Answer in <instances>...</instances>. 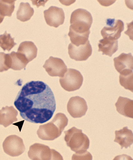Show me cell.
I'll return each mask as SVG.
<instances>
[{
	"label": "cell",
	"mask_w": 133,
	"mask_h": 160,
	"mask_svg": "<svg viewBox=\"0 0 133 160\" xmlns=\"http://www.w3.org/2000/svg\"><path fill=\"white\" fill-rule=\"evenodd\" d=\"M14 104L22 118L35 124H43L49 121L56 108L51 88L44 82L39 81L25 84L18 92Z\"/></svg>",
	"instance_id": "1"
},
{
	"label": "cell",
	"mask_w": 133,
	"mask_h": 160,
	"mask_svg": "<svg viewBox=\"0 0 133 160\" xmlns=\"http://www.w3.org/2000/svg\"><path fill=\"white\" fill-rule=\"evenodd\" d=\"M68 119L64 114L58 113L48 123L40 126L37 134L41 139L52 141L60 137L68 124Z\"/></svg>",
	"instance_id": "2"
},
{
	"label": "cell",
	"mask_w": 133,
	"mask_h": 160,
	"mask_svg": "<svg viewBox=\"0 0 133 160\" xmlns=\"http://www.w3.org/2000/svg\"><path fill=\"white\" fill-rule=\"evenodd\" d=\"M92 21V17L89 12L85 9H77L71 15L69 30L80 34L90 33V29Z\"/></svg>",
	"instance_id": "3"
},
{
	"label": "cell",
	"mask_w": 133,
	"mask_h": 160,
	"mask_svg": "<svg viewBox=\"0 0 133 160\" xmlns=\"http://www.w3.org/2000/svg\"><path fill=\"white\" fill-rule=\"evenodd\" d=\"M64 140L67 145L76 153L85 151L89 148L90 141L81 130L73 127L64 132Z\"/></svg>",
	"instance_id": "4"
},
{
	"label": "cell",
	"mask_w": 133,
	"mask_h": 160,
	"mask_svg": "<svg viewBox=\"0 0 133 160\" xmlns=\"http://www.w3.org/2000/svg\"><path fill=\"white\" fill-rule=\"evenodd\" d=\"M29 158L33 160H63L60 154L44 144L36 143L30 147Z\"/></svg>",
	"instance_id": "5"
},
{
	"label": "cell",
	"mask_w": 133,
	"mask_h": 160,
	"mask_svg": "<svg viewBox=\"0 0 133 160\" xmlns=\"http://www.w3.org/2000/svg\"><path fill=\"white\" fill-rule=\"evenodd\" d=\"M83 80V76L79 71L68 69L64 76L60 78V82L64 90L72 92L78 90L81 88Z\"/></svg>",
	"instance_id": "6"
},
{
	"label": "cell",
	"mask_w": 133,
	"mask_h": 160,
	"mask_svg": "<svg viewBox=\"0 0 133 160\" xmlns=\"http://www.w3.org/2000/svg\"><path fill=\"white\" fill-rule=\"evenodd\" d=\"M4 152L12 157L19 156L25 150L23 140L16 135L9 136L5 138L2 144Z\"/></svg>",
	"instance_id": "7"
},
{
	"label": "cell",
	"mask_w": 133,
	"mask_h": 160,
	"mask_svg": "<svg viewBox=\"0 0 133 160\" xmlns=\"http://www.w3.org/2000/svg\"><path fill=\"white\" fill-rule=\"evenodd\" d=\"M124 29V24L120 20L109 18L107 20L106 26L101 30V34L103 38L117 40Z\"/></svg>",
	"instance_id": "8"
},
{
	"label": "cell",
	"mask_w": 133,
	"mask_h": 160,
	"mask_svg": "<svg viewBox=\"0 0 133 160\" xmlns=\"http://www.w3.org/2000/svg\"><path fill=\"white\" fill-rule=\"evenodd\" d=\"M43 67L48 75L52 77L64 76L67 70V67L63 61L60 58L51 57L46 61Z\"/></svg>",
	"instance_id": "9"
},
{
	"label": "cell",
	"mask_w": 133,
	"mask_h": 160,
	"mask_svg": "<svg viewBox=\"0 0 133 160\" xmlns=\"http://www.w3.org/2000/svg\"><path fill=\"white\" fill-rule=\"evenodd\" d=\"M67 110L72 118H80L85 115L88 106L84 98L76 96L70 98L67 104Z\"/></svg>",
	"instance_id": "10"
},
{
	"label": "cell",
	"mask_w": 133,
	"mask_h": 160,
	"mask_svg": "<svg viewBox=\"0 0 133 160\" xmlns=\"http://www.w3.org/2000/svg\"><path fill=\"white\" fill-rule=\"evenodd\" d=\"M92 53L91 46L89 41L85 44L76 46L70 43L68 47V53L71 58L76 61L87 60Z\"/></svg>",
	"instance_id": "11"
},
{
	"label": "cell",
	"mask_w": 133,
	"mask_h": 160,
	"mask_svg": "<svg viewBox=\"0 0 133 160\" xmlns=\"http://www.w3.org/2000/svg\"><path fill=\"white\" fill-rule=\"evenodd\" d=\"M44 18L48 25L57 28L64 22L65 14L62 9L52 6L44 11Z\"/></svg>",
	"instance_id": "12"
},
{
	"label": "cell",
	"mask_w": 133,
	"mask_h": 160,
	"mask_svg": "<svg viewBox=\"0 0 133 160\" xmlns=\"http://www.w3.org/2000/svg\"><path fill=\"white\" fill-rule=\"evenodd\" d=\"M18 112L13 106H6L0 110V125L5 128L17 121Z\"/></svg>",
	"instance_id": "13"
},
{
	"label": "cell",
	"mask_w": 133,
	"mask_h": 160,
	"mask_svg": "<svg viewBox=\"0 0 133 160\" xmlns=\"http://www.w3.org/2000/svg\"><path fill=\"white\" fill-rule=\"evenodd\" d=\"M113 61L116 70L120 73L125 70H133V59L131 53H122L114 58Z\"/></svg>",
	"instance_id": "14"
},
{
	"label": "cell",
	"mask_w": 133,
	"mask_h": 160,
	"mask_svg": "<svg viewBox=\"0 0 133 160\" xmlns=\"http://www.w3.org/2000/svg\"><path fill=\"white\" fill-rule=\"evenodd\" d=\"M115 134L116 138L114 141L120 144L121 149L123 147L127 148L132 145L133 141L132 132L127 127H124L121 130L116 131Z\"/></svg>",
	"instance_id": "15"
},
{
	"label": "cell",
	"mask_w": 133,
	"mask_h": 160,
	"mask_svg": "<svg viewBox=\"0 0 133 160\" xmlns=\"http://www.w3.org/2000/svg\"><path fill=\"white\" fill-rule=\"evenodd\" d=\"M37 48L33 42L25 41L20 44L17 52L22 55L29 63L37 57Z\"/></svg>",
	"instance_id": "16"
},
{
	"label": "cell",
	"mask_w": 133,
	"mask_h": 160,
	"mask_svg": "<svg viewBox=\"0 0 133 160\" xmlns=\"http://www.w3.org/2000/svg\"><path fill=\"white\" fill-rule=\"evenodd\" d=\"M117 112L120 114L133 118V101L128 98L120 97L115 104Z\"/></svg>",
	"instance_id": "17"
},
{
	"label": "cell",
	"mask_w": 133,
	"mask_h": 160,
	"mask_svg": "<svg viewBox=\"0 0 133 160\" xmlns=\"http://www.w3.org/2000/svg\"><path fill=\"white\" fill-rule=\"evenodd\" d=\"M98 46L99 52H102L103 55L111 57L118 50V41L103 38L99 41Z\"/></svg>",
	"instance_id": "18"
},
{
	"label": "cell",
	"mask_w": 133,
	"mask_h": 160,
	"mask_svg": "<svg viewBox=\"0 0 133 160\" xmlns=\"http://www.w3.org/2000/svg\"><path fill=\"white\" fill-rule=\"evenodd\" d=\"M34 11L29 3L21 2L17 12V18L22 22H26L30 19Z\"/></svg>",
	"instance_id": "19"
},
{
	"label": "cell",
	"mask_w": 133,
	"mask_h": 160,
	"mask_svg": "<svg viewBox=\"0 0 133 160\" xmlns=\"http://www.w3.org/2000/svg\"><path fill=\"white\" fill-rule=\"evenodd\" d=\"M10 54L11 58V68L14 70H20L25 68L29 62L21 54L12 52Z\"/></svg>",
	"instance_id": "20"
},
{
	"label": "cell",
	"mask_w": 133,
	"mask_h": 160,
	"mask_svg": "<svg viewBox=\"0 0 133 160\" xmlns=\"http://www.w3.org/2000/svg\"><path fill=\"white\" fill-rule=\"evenodd\" d=\"M120 83L126 90L133 92V73L132 70H126L120 73Z\"/></svg>",
	"instance_id": "21"
},
{
	"label": "cell",
	"mask_w": 133,
	"mask_h": 160,
	"mask_svg": "<svg viewBox=\"0 0 133 160\" xmlns=\"http://www.w3.org/2000/svg\"><path fill=\"white\" fill-rule=\"evenodd\" d=\"M15 1H0V14L3 17H11L15 9Z\"/></svg>",
	"instance_id": "22"
},
{
	"label": "cell",
	"mask_w": 133,
	"mask_h": 160,
	"mask_svg": "<svg viewBox=\"0 0 133 160\" xmlns=\"http://www.w3.org/2000/svg\"><path fill=\"white\" fill-rule=\"evenodd\" d=\"M16 45L14 38H12L10 34H8L7 32L4 34L0 35V47L4 51H10Z\"/></svg>",
	"instance_id": "23"
},
{
	"label": "cell",
	"mask_w": 133,
	"mask_h": 160,
	"mask_svg": "<svg viewBox=\"0 0 133 160\" xmlns=\"http://www.w3.org/2000/svg\"><path fill=\"white\" fill-rule=\"evenodd\" d=\"M11 68V58L10 54L0 52V72Z\"/></svg>",
	"instance_id": "24"
},
{
	"label": "cell",
	"mask_w": 133,
	"mask_h": 160,
	"mask_svg": "<svg viewBox=\"0 0 133 160\" xmlns=\"http://www.w3.org/2000/svg\"><path fill=\"white\" fill-rule=\"evenodd\" d=\"M92 156L91 154L85 151L79 152L76 153L72 157V160H92Z\"/></svg>",
	"instance_id": "25"
},
{
	"label": "cell",
	"mask_w": 133,
	"mask_h": 160,
	"mask_svg": "<svg viewBox=\"0 0 133 160\" xmlns=\"http://www.w3.org/2000/svg\"><path fill=\"white\" fill-rule=\"evenodd\" d=\"M4 17H3L1 15V14H0V24H1L3 21L4 19Z\"/></svg>",
	"instance_id": "26"
}]
</instances>
